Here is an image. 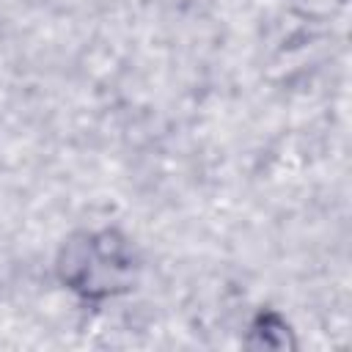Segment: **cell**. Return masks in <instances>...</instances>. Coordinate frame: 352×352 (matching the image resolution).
<instances>
[{
  "label": "cell",
  "instance_id": "3957f363",
  "mask_svg": "<svg viewBox=\"0 0 352 352\" xmlns=\"http://www.w3.org/2000/svg\"><path fill=\"white\" fill-rule=\"evenodd\" d=\"M292 14H297L300 19H308V22H324V19H333L344 11L346 0H286Z\"/></svg>",
  "mask_w": 352,
  "mask_h": 352
},
{
  "label": "cell",
  "instance_id": "7a4b0ae2",
  "mask_svg": "<svg viewBox=\"0 0 352 352\" xmlns=\"http://www.w3.org/2000/svg\"><path fill=\"white\" fill-rule=\"evenodd\" d=\"M250 346L256 349H292L294 346V338H292V327L289 322L275 314V311H261L253 324H250V338H248Z\"/></svg>",
  "mask_w": 352,
  "mask_h": 352
},
{
  "label": "cell",
  "instance_id": "6da1fadb",
  "mask_svg": "<svg viewBox=\"0 0 352 352\" xmlns=\"http://www.w3.org/2000/svg\"><path fill=\"white\" fill-rule=\"evenodd\" d=\"M55 275L63 289L85 302L121 297L138 283V253L118 228H85L63 239Z\"/></svg>",
  "mask_w": 352,
  "mask_h": 352
}]
</instances>
